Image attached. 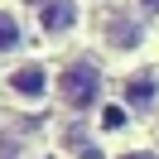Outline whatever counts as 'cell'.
<instances>
[{"label":"cell","instance_id":"6da1fadb","mask_svg":"<svg viewBox=\"0 0 159 159\" xmlns=\"http://www.w3.org/2000/svg\"><path fill=\"white\" fill-rule=\"evenodd\" d=\"M53 92H58V101L72 111V116H82V111H97L101 106V92H106V77H101V68L82 53V58H68L58 68V82H53Z\"/></svg>","mask_w":159,"mask_h":159},{"label":"cell","instance_id":"7a4b0ae2","mask_svg":"<svg viewBox=\"0 0 159 159\" xmlns=\"http://www.w3.org/2000/svg\"><path fill=\"white\" fill-rule=\"evenodd\" d=\"M34 20L43 39H68L77 29V0H34Z\"/></svg>","mask_w":159,"mask_h":159},{"label":"cell","instance_id":"3957f363","mask_svg":"<svg viewBox=\"0 0 159 159\" xmlns=\"http://www.w3.org/2000/svg\"><path fill=\"white\" fill-rule=\"evenodd\" d=\"M10 97H20V101H43L48 97V68H43L39 58H24V63H15V72H10Z\"/></svg>","mask_w":159,"mask_h":159},{"label":"cell","instance_id":"277c9868","mask_svg":"<svg viewBox=\"0 0 159 159\" xmlns=\"http://www.w3.org/2000/svg\"><path fill=\"white\" fill-rule=\"evenodd\" d=\"M159 106V72L154 68H140L125 77V111H135V116H149V111Z\"/></svg>","mask_w":159,"mask_h":159},{"label":"cell","instance_id":"5b68a950","mask_svg":"<svg viewBox=\"0 0 159 159\" xmlns=\"http://www.w3.org/2000/svg\"><path fill=\"white\" fill-rule=\"evenodd\" d=\"M106 43L111 48H140V43H145V24L135 20V15H111L106 20Z\"/></svg>","mask_w":159,"mask_h":159},{"label":"cell","instance_id":"8992f818","mask_svg":"<svg viewBox=\"0 0 159 159\" xmlns=\"http://www.w3.org/2000/svg\"><path fill=\"white\" fill-rule=\"evenodd\" d=\"M24 43V24L15 20V10H0V53H15Z\"/></svg>","mask_w":159,"mask_h":159},{"label":"cell","instance_id":"52a82bcc","mask_svg":"<svg viewBox=\"0 0 159 159\" xmlns=\"http://www.w3.org/2000/svg\"><path fill=\"white\" fill-rule=\"evenodd\" d=\"M0 159H24V135L20 130H0Z\"/></svg>","mask_w":159,"mask_h":159},{"label":"cell","instance_id":"ba28073f","mask_svg":"<svg viewBox=\"0 0 159 159\" xmlns=\"http://www.w3.org/2000/svg\"><path fill=\"white\" fill-rule=\"evenodd\" d=\"M116 159H159V154H149V149H125V154H116Z\"/></svg>","mask_w":159,"mask_h":159}]
</instances>
